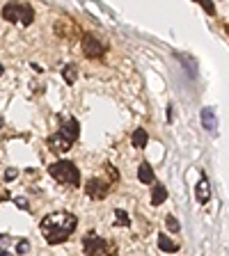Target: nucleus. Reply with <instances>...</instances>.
Instances as JSON below:
<instances>
[{
    "label": "nucleus",
    "instance_id": "nucleus-11",
    "mask_svg": "<svg viewBox=\"0 0 229 256\" xmlns=\"http://www.w3.org/2000/svg\"><path fill=\"white\" fill-rule=\"evenodd\" d=\"M147 140H149V135H147L144 128H135L133 135H131V144H133V149H144V146H147Z\"/></svg>",
    "mask_w": 229,
    "mask_h": 256
},
{
    "label": "nucleus",
    "instance_id": "nucleus-10",
    "mask_svg": "<svg viewBox=\"0 0 229 256\" xmlns=\"http://www.w3.org/2000/svg\"><path fill=\"white\" fill-rule=\"evenodd\" d=\"M195 197H197L199 204H208V199H211V186H208L204 174H202V178H199L197 188H195Z\"/></svg>",
    "mask_w": 229,
    "mask_h": 256
},
{
    "label": "nucleus",
    "instance_id": "nucleus-1",
    "mask_svg": "<svg viewBox=\"0 0 229 256\" xmlns=\"http://www.w3.org/2000/svg\"><path fill=\"white\" fill-rule=\"evenodd\" d=\"M76 226H78L76 215L67 213V210L48 213L46 218L42 220V224H39L42 236L46 238L48 245H60V242H64V240H69V236L76 231Z\"/></svg>",
    "mask_w": 229,
    "mask_h": 256
},
{
    "label": "nucleus",
    "instance_id": "nucleus-16",
    "mask_svg": "<svg viewBox=\"0 0 229 256\" xmlns=\"http://www.w3.org/2000/svg\"><path fill=\"white\" fill-rule=\"evenodd\" d=\"M115 220H117V226H131V218H128L126 210H122V208H115Z\"/></svg>",
    "mask_w": 229,
    "mask_h": 256
},
{
    "label": "nucleus",
    "instance_id": "nucleus-20",
    "mask_svg": "<svg viewBox=\"0 0 229 256\" xmlns=\"http://www.w3.org/2000/svg\"><path fill=\"white\" fill-rule=\"evenodd\" d=\"M28 250H30V245H28V240H23V242H19V245H16V252H19V254H26Z\"/></svg>",
    "mask_w": 229,
    "mask_h": 256
},
{
    "label": "nucleus",
    "instance_id": "nucleus-19",
    "mask_svg": "<svg viewBox=\"0 0 229 256\" xmlns=\"http://www.w3.org/2000/svg\"><path fill=\"white\" fill-rule=\"evenodd\" d=\"M202 7L206 10V14H215V7H213V2H211V0H204Z\"/></svg>",
    "mask_w": 229,
    "mask_h": 256
},
{
    "label": "nucleus",
    "instance_id": "nucleus-6",
    "mask_svg": "<svg viewBox=\"0 0 229 256\" xmlns=\"http://www.w3.org/2000/svg\"><path fill=\"white\" fill-rule=\"evenodd\" d=\"M85 192L90 199H106V194L110 192V183H106L103 178H90L85 186Z\"/></svg>",
    "mask_w": 229,
    "mask_h": 256
},
{
    "label": "nucleus",
    "instance_id": "nucleus-26",
    "mask_svg": "<svg viewBox=\"0 0 229 256\" xmlns=\"http://www.w3.org/2000/svg\"><path fill=\"white\" fill-rule=\"evenodd\" d=\"M0 126H3V119H0Z\"/></svg>",
    "mask_w": 229,
    "mask_h": 256
},
{
    "label": "nucleus",
    "instance_id": "nucleus-7",
    "mask_svg": "<svg viewBox=\"0 0 229 256\" xmlns=\"http://www.w3.org/2000/svg\"><path fill=\"white\" fill-rule=\"evenodd\" d=\"M60 133L67 135L71 142H76L80 135V124L74 117H60Z\"/></svg>",
    "mask_w": 229,
    "mask_h": 256
},
{
    "label": "nucleus",
    "instance_id": "nucleus-24",
    "mask_svg": "<svg viewBox=\"0 0 229 256\" xmlns=\"http://www.w3.org/2000/svg\"><path fill=\"white\" fill-rule=\"evenodd\" d=\"M3 71H5V69H3V66H0V74H3Z\"/></svg>",
    "mask_w": 229,
    "mask_h": 256
},
{
    "label": "nucleus",
    "instance_id": "nucleus-3",
    "mask_svg": "<svg viewBox=\"0 0 229 256\" xmlns=\"http://www.w3.org/2000/svg\"><path fill=\"white\" fill-rule=\"evenodd\" d=\"M3 18L10 23H21V26H30L35 21V10L30 2H7L3 7Z\"/></svg>",
    "mask_w": 229,
    "mask_h": 256
},
{
    "label": "nucleus",
    "instance_id": "nucleus-15",
    "mask_svg": "<svg viewBox=\"0 0 229 256\" xmlns=\"http://www.w3.org/2000/svg\"><path fill=\"white\" fill-rule=\"evenodd\" d=\"M62 76H64V80H67L69 85H74L76 78H78V69H76L74 64H67V66L62 69Z\"/></svg>",
    "mask_w": 229,
    "mask_h": 256
},
{
    "label": "nucleus",
    "instance_id": "nucleus-23",
    "mask_svg": "<svg viewBox=\"0 0 229 256\" xmlns=\"http://www.w3.org/2000/svg\"><path fill=\"white\" fill-rule=\"evenodd\" d=\"M0 256H12V254H10V252H3V254H0Z\"/></svg>",
    "mask_w": 229,
    "mask_h": 256
},
{
    "label": "nucleus",
    "instance_id": "nucleus-13",
    "mask_svg": "<svg viewBox=\"0 0 229 256\" xmlns=\"http://www.w3.org/2000/svg\"><path fill=\"white\" fill-rule=\"evenodd\" d=\"M165 199H167L165 186H154V188H151V206H160Z\"/></svg>",
    "mask_w": 229,
    "mask_h": 256
},
{
    "label": "nucleus",
    "instance_id": "nucleus-9",
    "mask_svg": "<svg viewBox=\"0 0 229 256\" xmlns=\"http://www.w3.org/2000/svg\"><path fill=\"white\" fill-rule=\"evenodd\" d=\"M199 119H202V126L206 128V130L215 133V128H218V122H215L213 108H202V112H199Z\"/></svg>",
    "mask_w": 229,
    "mask_h": 256
},
{
    "label": "nucleus",
    "instance_id": "nucleus-21",
    "mask_svg": "<svg viewBox=\"0 0 229 256\" xmlns=\"http://www.w3.org/2000/svg\"><path fill=\"white\" fill-rule=\"evenodd\" d=\"M14 204H16L19 208H23V210H28V202H26L23 197H16V199H14Z\"/></svg>",
    "mask_w": 229,
    "mask_h": 256
},
{
    "label": "nucleus",
    "instance_id": "nucleus-12",
    "mask_svg": "<svg viewBox=\"0 0 229 256\" xmlns=\"http://www.w3.org/2000/svg\"><path fill=\"white\" fill-rule=\"evenodd\" d=\"M158 247L163 252H167V254H174V252H179V242H174L172 238H167L165 234H158Z\"/></svg>",
    "mask_w": 229,
    "mask_h": 256
},
{
    "label": "nucleus",
    "instance_id": "nucleus-25",
    "mask_svg": "<svg viewBox=\"0 0 229 256\" xmlns=\"http://www.w3.org/2000/svg\"><path fill=\"white\" fill-rule=\"evenodd\" d=\"M227 34H229V26H227Z\"/></svg>",
    "mask_w": 229,
    "mask_h": 256
},
{
    "label": "nucleus",
    "instance_id": "nucleus-22",
    "mask_svg": "<svg viewBox=\"0 0 229 256\" xmlns=\"http://www.w3.org/2000/svg\"><path fill=\"white\" fill-rule=\"evenodd\" d=\"M14 176H16V170H7L5 172V178H14Z\"/></svg>",
    "mask_w": 229,
    "mask_h": 256
},
{
    "label": "nucleus",
    "instance_id": "nucleus-5",
    "mask_svg": "<svg viewBox=\"0 0 229 256\" xmlns=\"http://www.w3.org/2000/svg\"><path fill=\"white\" fill-rule=\"evenodd\" d=\"M83 53L87 58H103L108 53V46L94 34H83Z\"/></svg>",
    "mask_w": 229,
    "mask_h": 256
},
{
    "label": "nucleus",
    "instance_id": "nucleus-4",
    "mask_svg": "<svg viewBox=\"0 0 229 256\" xmlns=\"http://www.w3.org/2000/svg\"><path fill=\"white\" fill-rule=\"evenodd\" d=\"M83 252H85V256H112L115 254L110 242L103 240L101 236H96L94 231L85 234V238H83Z\"/></svg>",
    "mask_w": 229,
    "mask_h": 256
},
{
    "label": "nucleus",
    "instance_id": "nucleus-17",
    "mask_svg": "<svg viewBox=\"0 0 229 256\" xmlns=\"http://www.w3.org/2000/svg\"><path fill=\"white\" fill-rule=\"evenodd\" d=\"M165 224H167V229H170V231H174V234H176V231H179V229H181V226H179V222H176V218H174V215H167V218H165Z\"/></svg>",
    "mask_w": 229,
    "mask_h": 256
},
{
    "label": "nucleus",
    "instance_id": "nucleus-2",
    "mask_svg": "<svg viewBox=\"0 0 229 256\" xmlns=\"http://www.w3.org/2000/svg\"><path fill=\"white\" fill-rule=\"evenodd\" d=\"M48 172H51V176H53L55 181L67 188H78V183H80V172L71 160H58V162H53V165L48 167Z\"/></svg>",
    "mask_w": 229,
    "mask_h": 256
},
{
    "label": "nucleus",
    "instance_id": "nucleus-18",
    "mask_svg": "<svg viewBox=\"0 0 229 256\" xmlns=\"http://www.w3.org/2000/svg\"><path fill=\"white\" fill-rule=\"evenodd\" d=\"M106 170H108V174L112 176V181H119V172L115 170V165H110V162H108V165H106Z\"/></svg>",
    "mask_w": 229,
    "mask_h": 256
},
{
    "label": "nucleus",
    "instance_id": "nucleus-14",
    "mask_svg": "<svg viewBox=\"0 0 229 256\" xmlns=\"http://www.w3.org/2000/svg\"><path fill=\"white\" fill-rule=\"evenodd\" d=\"M138 178H140V183H151L154 181V170H151L149 162H142V165L138 167Z\"/></svg>",
    "mask_w": 229,
    "mask_h": 256
},
{
    "label": "nucleus",
    "instance_id": "nucleus-8",
    "mask_svg": "<svg viewBox=\"0 0 229 256\" xmlns=\"http://www.w3.org/2000/svg\"><path fill=\"white\" fill-rule=\"evenodd\" d=\"M71 144H74V142H71L67 135L60 133V130L55 135H51V138H48V149L53 151V154H64V151H69Z\"/></svg>",
    "mask_w": 229,
    "mask_h": 256
}]
</instances>
